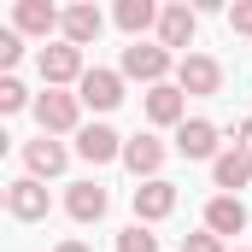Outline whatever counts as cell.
I'll return each instance as SVG.
<instances>
[{
	"label": "cell",
	"instance_id": "6da1fadb",
	"mask_svg": "<svg viewBox=\"0 0 252 252\" xmlns=\"http://www.w3.org/2000/svg\"><path fill=\"white\" fill-rule=\"evenodd\" d=\"M76 118H82V100L64 94V88H47V94L35 100V124H41V135H70Z\"/></svg>",
	"mask_w": 252,
	"mask_h": 252
},
{
	"label": "cell",
	"instance_id": "7a4b0ae2",
	"mask_svg": "<svg viewBox=\"0 0 252 252\" xmlns=\"http://www.w3.org/2000/svg\"><path fill=\"white\" fill-rule=\"evenodd\" d=\"M35 70H41V82H47V88H64V82H82V76H88V70H82V47H70V41L41 47Z\"/></svg>",
	"mask_w": 252,
	"mask_h": 252
},
{
	"label": "cell",
	"instance_id": "3957f363",
	"mask_svg": "<svg viewBox=\"0 0 252 252\" xmlns=\"http://www.w3.org/2000/svg\"><path fill=\"white\" fill-rule=\"evenodd\" d=\"M164 70H170V53H164L158 41H129V47H124V76L147 82V88H158Z\"/></svg>",
	"mask_w": 252,
	"mask_h": 252
},
{
	"label": "cell",
	"instance_id": "277c9868",
	"mask_svg": "<svg viewBox=\"0 0 252 252\" xmlns=\"http://www.w3.org/2000/svg\"><path fill=\"white\" fill-rule=\"evenodd\" d=\"M76 100L82 106H94V112H112V106H124V70H88L82 82H76Z\"/></svg>",
	"mask_w": 252,
	"mask_h": 252
},
{
	"label": "cell",
	"instance_id": "5b68a950",
	"mask_svg": "<svg viewBox=\"0 0 252 252\" xmlns=\"http://www.w3.org/2000/svg\"><path fill=\"white\" fill-rule=\"evenodd\" d=\"M176 88H182V94H217V88H223V64L211 59V53H182Z\"/></svg>",
	"mask_w": 252,
	"mask_h": 252
},
{
	"label": "cell",
	"instance_id": "8992f818",
	"mask_svg": "<svg viewBox=\"0 0 252 252\" xmlns=\"http://www.w3.org/2000/svg\"><path fill=\"white\" fill-rule=\"evenodd\" d=\"M47 205H53V199H47V188H41L35 176L6 182V211H12L18 223H41V217H47Z\"/></svg>",
	"mask_w": 252,
	"mask_h": 252
},
{
	"label": "cell",
	"instance_id": "52a82bcc",
	"mask_svg": "<svg viewBox=\"0 0 252 252\" xmlns=\"http://www.w3.org/2000/svg\"><path fill=\"white\" fill-rule=\"evenodd\" d=\"M76 153L88 164H112V158H124V135L112 124H88V129H76Z\"/></svg>",
	"mask_w": 252,
	"mask_h": 252
},
{
	"label": "cell",
	"instance_id": "ba28073f",
	"mask_svg": "<svg viewBox=\"0 0 252 252\" xmlns=\"http://www.w3.org/2000/svg\"><path fill=\"white\" fill-rule=\"evenodd\" d=\"M170 211H176V182L158 176V182H141L135 188V223H164Z\"/></svg>",
	"mask_w": 252,
	"mask_h": 252
},
{
	"label": "cell",
	"instance_id": "9c48e42d",
	"mask_svg": "<svg viewBox=\"0 0 252 252\" xmlns=\"http://www.w3.org/2000/svg\"><path fill=\"white\" fill-rule=\"evenodd\" d=\"M205 229H211L217 241H229V235H247V205H241L235 193H217V199L205 205Z\"/></svg>",
	"mask_w": 252,
	"mask_h": 252
},
{
	"label": "cell",
	"instance_id": "30bf717a",
	"mask_svg": "<svg viewBox=\"0 0 252 252\" xmlns=\"http://www.w3.org/2000/svg\"><path fill=\"white\" fill-rule=\"evenodd\" d=\"M147 118L164 129V124H188V100H182V88L176 82H158V88H147Z\"/></svg>",
	"mask_w": 252,
	"mask_h": 252
},
{
	"label": "cell",
	"instance_id": "8fae6325",
	"mask_svg": "<svg viewBox=\"0 0 252 252\" xmlns=\"http://www.w3.org/2000/svg\"><path fill=\"white\" fill-rule=\"evenodd\" d=\"M24 164H30L35 182H47V176H59L64 164H70V153H64L53 135H41V141H24Z\"/></svg>",
	"mask_w": 252,
	"mask_h": 252
},
{
	"label": "cell",
	"instance_id": "7c38bea8",
	"mask_svg": "<svg viewBox=\"0 0 252 252\" xmlns=\"http://www.w3.org/2000/svg\"><path fill=\"white\" fill-rule=\"evenodd\" d=\"M193 30H199V12H193V6H164V12H158V47H164V53H170V47H188Z\"/></svg>",
	"mask_w": 252,
	"mask_h": 252
},
{
	"label": "cell",
	"instance_id": "4fadbf2b",
	"mask_svg": "<svg viewBox=\"0 0 252 252\" xmlns=\"http://www.w3.org/2000/svg\"><path fill=\"white\" fill-rule=\"evenodd\" d=\"M176 153H182V158H211V164H217V124L188 118V124L176 129Z\"/></svg>",
	"mask_w": 252,
	"mask_h": 252
},
{
	"label": "cell",
	"instance_id": "5bb4252c",
	"mask_svg": "<svg viewBox=\"0 0 252 252\" xmlns=\"http://www.w3.org/2000/svg\"><path fill=\"white\" fill-rule=\"evenodd\" d=\"M18 35H53V30H64V12L59 6H47V0H18Z\"/></svg>",
	"mask_w": 252,
	"mask_h": 252
},
{
	"label": "cell",
	"instance_id": "9a60e30c",
	"mask_svg": "<svg viewBox=\"0 0 252 252\" xmlns=\"http://www.w3.org/2000/svg\"><path fill=\"white\" fill-rule=\"evenodd\" d=\"M124 164L141 176V182H158V164H164V141H153V135H135L124 141Z\"/></svg>",
	"mask_w": 252,
	"mask_h": 252
},
{
	"label": "cell",
	"instance_id": "2e32d148",
	"mask_svg": "<svg viewBox=\"0 0 252 252\" xmlns=\"http://www.w3.org/2000/svg\"><path fill=\"white\" fill-rule=\"evenodd\" d=\"M106 205H112V199H106L100 182H70V193H64V211H70L76 223H100V217H106Z\"/></svg>",
	"mask_w": 252,
	"mask_h": 252
},
{
	"label": "cell",
	"instance_id": "e0dca14e",
	"mask_svg": "<svg viewBox=\"0 0 252 252\" xmlns=\"http://www.w3.org/2000/svg\"><path fill=\"white\" fill-rule=\"evenodd\" d=\"M211 182H217L223 193H235V199H241V188L252 182V158L241 153V147H229V153H217V164H211Z\"/></svg>",
	"mask_w": 252,
	"mask_h": 252
},
{
	"label": "cell",
	"instance_id": "ac0fdd59",
	"mask_svg": "<svg viewBox=\"0 0 252 252\" xmlns=\"http://www.w3.org/2000/svg\"><path fill=\"white\" fill-rule=\"evenodd\" d=\"M100 30H106L100 6H64V41H70V47H88V41H100Z\"/></svg>",
	"mask_w": 252,
	"mask_h": 252
},
{
	"label": "cell",
	"instance_id": "d6986e66",
	"mask_svg": "<svg viewBox=\"0 0 252 252\" xmlns=\"http://www.w3.org/2000/svg\"><path fill=\"white\" fill-rule=\"evenodd\" d=\"M158 12H164V6H153V0H118V30L141 41V35L158 24Z\"/></svg>",
	"mask_w": 252,
	"mask_h": 252
},
{
	"label": "cell",
	"instance_id": "ffe728a7",
	"mask_svg": "<svg viewBox=\"0 0 252 252\" xmlns=\"http://www.w3.org/2000/svg\"><path fill=\"white\" fill-rule=\"evenodd\" d=\"M118 252H158V235H147V223H129L118 235Z\"/></svg>",
	"mask_w": 252,
	"mask_h": 252
},
{
	"label": "cell",
	"instance_id": "44dd1931",
	"mask_svg": "<svg viewBox=\"0 0 252 252\" xmlns=\"http://www.w3.org/2000/svg\"><path fill=\"white\" fill-rule=\"evenodd\" d=\"M24 106H30L24 82H18V76H0V112H24Z\"/></svg>",
	"mask_w": 252,
	"mask_h": 252
},
{
	"label": "cell",
	"instance_id": "7402d4cb",
	"mask_svg": "<svg viewBox=\"0 0 252 252\" xmlns=\"http://www.w3.org/2000/svg\"><path fill=\"white\" fill-rule=\"evenodd\" d=\"M18 59H24V35H18V30H0V64L12 70Z\"/></svg>",
	"mask_w": 252,
	"mask_h": 252
},
{
	"label": "cell",
	"instance_id": "603a6c76",
	"mask_svg": "<svg viewBox=\"0 0 252 252\" xmlns=\"http://www.w3.org/2000/svg\"><path fill=\"white\" fill-rule=\"evenodd\" d=\"M182 252H223V241L211 229H199V235H182Z\"/></svg>",
	"mask_w": 252,
	"mask_h": 252
},
{
	"label": "cell",
	"instance_id": "cb8c5ba5",
	"mask_svg": "<svg viewBox=\"0 0 252 252\" xmlns=\"http://www.w3.org/2000/svg\"><path fill=\"white\" fill-rule=\"evenodd\" d=\"M229 30H235V35H252V0L229 6Z\"/></svg>",
	"mask_w": 252,
	"mask_h": 252
},
{
	"label": "cell",
	"instance_id": "d4e9b609",
	"mask_svg": "<svg viewBox=\"0 0 252 252\" xmlns=\"http://www.w3.org/2000/svg\"><path fill=\"white\" fill-rule=\"evenodd\" d=\"M235 147H241V153H247V158H252V118H247V124H241V129H235Z\"/></svg>",
	"mask_w": 252,
	"mask_h": 252
},
{
	"label": "cell",
	"instance_id": "484cf974",
	"mask_svg": "<svg viewBox=\"0 0 252 252\" xmlns=\"http://www.w3.org/2000/svg\"><path fill=\"white\" fill-rule=\"evenodd\" d=\"M53 252H88V247H82V241H59Z\"/></svg>",
	"mask_w": 252,
	"mask_h": 252
}]
</instances>
